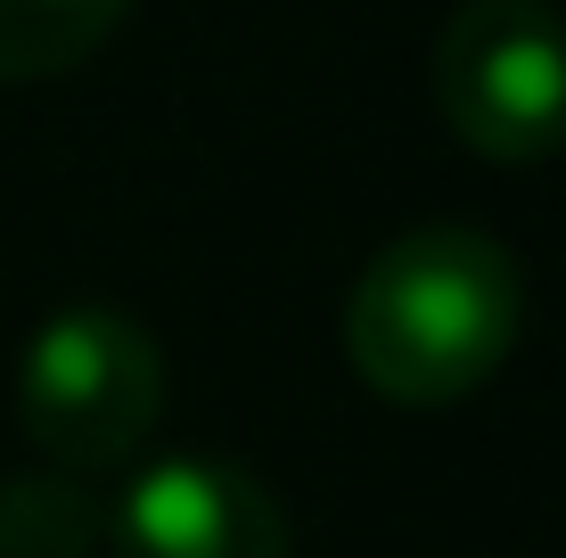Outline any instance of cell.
<instances>
[{
	"label": "cell",
	"mask_w": 566,
	"mask_h": 558,
	"mask_svg": "<svg viewBox=\"0 0 566 558\" xmlns=\"http://www.w3.org/2000/svg\"><path fill=\"white\" fill-rule=\"evenodd\" d=\"M525 337V272L493 230L427 222L386 239L345 296V361L402 411H443L493 387Z\"/></svg>",
	"instance_id": "6da1fadb"
},
{
	"label": "cell",
	"mask_w": 566,
	"mask_h": 558,
	"mask_svg": "<svg viewBox=\"0 0 566 558\" xmlns=\"http://www.w3.org/2000/svg\"><path fill=\"white\" fill-rule=\"evenodd\" d=\"M165 419V345L124 304H57L17 354V428L66 476H107Z\"/></svg>",
	"instance_id": "7a4b0ae2"
},
{
	"label": "cell",
	"mask_w": 566,
	"mask_h": 558,
	"mask_svg": "<svg viewBox=\"0 0 566 558\" xmlns=\"http://www.w3.org/2000/svg\"><path fill=\"white\" fill-rule=\"evenodd\" d=\"M436 107L460 148L542 165L566 148V17L551 0H460L436 33Z\"/></svg>",
	"instance_id": "3957f363"
},
{
	"label": "cell",
	"mask_w": 566,
	"mask_h": 558,
	"mask_svg": "<svg viewBox=\"0 0 566 558\" xmlns=\"http://www.w3.org/2000/svg\"><path fill=\"white\" fill-rule=\"evenodd\" d=\"M107 558H296L287 509L222 452L148 460L107 509Z\"/></svg>",
	"instance_id": "277c9868"
},
{
	"label": "cell",
	"mask_w": 566,
	"mask_h": 558,
	"mask_svg": "<svg viewBox=\"0 0 566 558\" xmlns=\"http://www.w3.org/2000/svg\"><path fill=\"white\" fill-rule=\"evenodd\" d=\"M107 550V502L66 468L0 476V558H91Z\"/></svg>",
	"instance_id": "5b68a950"
},
{
	"label": "cell",
	"mask_w": 566,
	"mask_h": 558,
	"mask_svg": "<svg viewBox=\"0 0 566 558\" xmlns=\"http://www.w3.org/2000/svg\"><path fill=\"white\" fill-rule=\"evenodd\" d=\"M132 0H0V83H50L107 50Z\"/></svg>",
	"instance_id": "8992f818"
}]
</instances>
